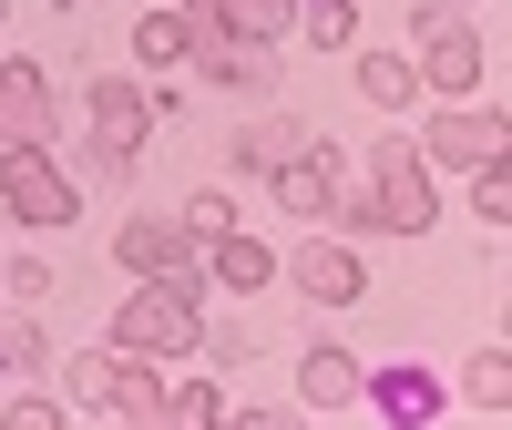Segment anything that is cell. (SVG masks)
I'll use <instances>...</instances> for the list:
<instances>
[{
    "label": "cell",
    "mask_w": 512,
    "mask_h": 430,
    "mask_svg": "<svg viewBox=\"0 0 512 430\" xmlns=\"http://www.w3.org/2000/svg\"><path fill=\"white\" fill-rule=\"evenodd\" d=\"M0 287H11V297H31V308H41V297H52V267H41V256H21V267L0 277Z\"/></svg>",
    "instance_id": "obj_23"
},
{
    "label": "cell",
    "mask_w": 512,
    "mask_h": 430,
    "mask_svg": "<svg viewBox=\"0 0 512 430\" xmlns=\"http://www.w3.org/2000/svg\"><path fill=\"white\" fill-rule=\"evenodd\" d=\"M72 400L103 410V420H154V410H164L144 349H82V359H72Z\"/></svg>",
    "instance_id": "obj_1"
},
{
    "label": "cell",
    "mask_w": 512,
    "mask_h": 430,
    "mask_svg": "<svg viewBox=\"0 0 512 430\" xmlns=\"http://www.w3.org/2000/svg\"><path fill=\"white\" fill-rule=\"evenodd\" d=\"M216 277L226 287H256V277H267V246H256V236H216Z\"/></svg>",
    "instance_id": "obj_18"
},
{
    "label": "cell",
    "mask_w": 512,
    "mask_h": 430,
    "mask_svg": "<svg viewBox=\"0 0 512 430\" xmlns=\"http://www.w3.org/2000/svg\"><path fill=\"white\" fill-rule=\"evenodd\" d=\"M185 41H195V31H185L175 11H144V31H134V52H144V72H164V62H185Z\"/></svg>",
    "instance_id": "obj_16"
},
{
    "label": "cell",
    "mask_w": 512,
    "mask_h": 430,
    "mask_svg": "<svg viewBox=\"0 0 512 430\" xmlns=\"http://www.w3.org/2000/svg\"><path fill=\"white\" fill-rule=\"evenodd\" d=\"M420 41H431V52H420V72H431L441 93H472V72H482V41L461 31L451 11H431V31H420Z\"/></svg>",
    "instance_id": "obj_8"
},
{
    "label": "cell",
    "mask_w": 512,
    "mask_h": 430,
    "mask_svg": "<svg viewBox=\"0 0 512 430\" xmlns=\"http://www.w3.org/2000/svg\"><path fill=\"white\" fill-rule=\"evenodd\" d=\"M277 205L308 215V226H338V215H349V195H338V154H328V144H318V154H287V164H277Z\"/></svg>",
    "instance_id": "obj_5"
},
{
    "label": "cell",
    "mask_w": 512,
    "mask_h": 430,
    "mask_svg": "<svg viewBox=\"0 0 512 430\" xmlns=\"http://www.w3.org/2000/svg\"><path fill=\"white\" fill-rule=\"evenodd\" d=\"M472 175H482V185H472L482 226H502V215H512V175H502V154H492V164H472Z\"/></svg>",
    "instance_id": "obj_20"
},
{
    "label": "cell",
    "mask_w": 512,
    "mask_h": 430,
    "mask_svg": "<svg viewBox=\"0 0 512 430\" xmlns=\"http://www.w3.org/2000/svg\"><path fill=\"white\" fill-rule=\"evenodd\" d=\"M185 31H236V41H277L287 31V0H195Z\"/></svg>",
    "instance_id": "obj_9"
},
{
    "label": "cell",
    "mask_w": 512,
    "mask_h": 430,
    "mask_svg": "<svg viewBox=\"0 0 512 430\" xmlns=\"http://www.w3.org/2000/svg\"><path fill=\"white\" fill-rule=\"evenodd\" d=\"M185 52H195L205 72H216V82H246V93H256V82H267V72H277L267 52H256V41H226V31H195Z\"/></svg>",
    "instance_id": "obj_12"
},
{
    "label": "cell",
    "mask_w": 512,
    "mask_h": 430,
    "mask_svg": "<svg viewBox=\"0 0 512 430\" xmlns=\"http://www.w3.org/2000/svg\"><path fill=\"white\" fill-rule=\"evenodd\" d=\"M52 134V82H41L31 62L0 72V144H41Z\"/></svg>",
    "instance_id": "obj_7"
},
{
    "label": "cell",
    "mask_w": 512,
    "mask_h": 430,
    "mask_svg": "<svg viewBox=\"0 0 512 430\" xmlns=\"http://www.w3.org/2000/svg\"><path fill=\"white\" fill-rule=\"evenodd\" d=\"M297 287H308L318 308H349V297H369L359 256H338V246H308V256H297Z\"/></svg>",
    "instance_id": "obj_11"
},
{
    "label": "cell",
    "mask_w": 512,
    "mask_h": 430,
    "mask_svg": "<svg viewBox=\"0 0 512 430\" xmlns=\"http://www.w3.org/2000/svg\"><path fill=\"white\" fill-rule=\"evenodd\" d=\"M144 93H134V82H93V134H103V154H134L144 144Z\"/></svg>",
    "instance_id": "obj_10"
},
{
    "label": "cell",
    "mask_w": 512,
    "mask_h": 430,
    "mask_svg": "<svg viewBox=\"0 0 512 430\" xmlns=\"http://www.w3.org/2000/svg\"><path fill=\"white\" fill-rule=\"evenodd\" d=\"M0 195H11L21 226H72V185H62V164L41 154V144H0Z\"/></svg>",
    "instance_id": "obj_3"
},
{
    "label": "cell",
    "mask_w": 512,
    "mask_h": 430,
    "mask_svg": "<svg viewBox=\"0 0 512 430\" xmlns=\"http://www.w3.org/2000/svg\"><path fill=\"white\" fill-rule=\"evenodd\" d=\"M0 359H11V369H41V328H31V318H0Z\"/></svg>",
    "instance_id": "obj_21"
},
{
    "label": "cell",
    "mask_w": 512,
    "mask_h": 430,
    "mask_svg": "<svg viewBox=\"0 0 512 430\" xmlns=\"http://www.w3.org/2000/svg\"><path fill=\"white\" fill-rule=\"evenodd\" d=\"M297 390H308V410L359 400V359H349V349H308V359H297Z\"/></svg>",
    "instance_id": "obj_13"
},
{
    "label": "cell",
    "mask_w": 512,
    "mask_h": 430,
    "mask_svg": "<svg viewBox=\"0 0 512 430\" xmlns=\"http://www.w3.org/2000/svg\"><path fill=\"white\" fill-rule=\"evenodd\" d=\"M369 400L390 410V420H441V390H431L420 369H379V379H369Z\"/></svg>",
    "instance_id": "obj_15"
},
{
    "label": "cell",
    "mask_w": 512,
    "mask_h": 430,
    "mask_svg": "<svg viewBox=\"0 0 512 430\" xmlns=\"http://www.w3.org/2000/svg\"><path fill=\"white\" fill-rule=\"evenodd\" d=\"M113 256H123L134 277H175L185 256H195V226H164V215H134V226L113 236Z\"/></svg>",
    "instance_id": "obj_6"
},
{
    "label": "cell",
    "mask_w": 512,
    "mask_h": 430,
    "mask_svg": "<svg viewBox=\"0 0 512 430\" xmlns=\"http://www.w3.org/2000/svg\"><path fill=\"white\" fill-rule=\"evenodd\" d=\"M359 226H379V236H420L431 226V175H420V154H400V134L369 154V205H349Z\"/></svg>",
    "instance_id": "obj_2"
},
{
    "label": "cell",
    "mask_w": 512,
    "mask_h": 430,
    "mask_svg": "<svg viewBox=\"0 0 512 430\" xmlns=\"http://www.w3.org/2000/svg\"><path fill=\"white\" fill-rule=\"evenodd\" d=\"M113 349H144V359L195 349V297H185V287H134V297H123V318H113Z\"/></svg>",
    "instance_id": "obj_4"
},
{
    "label": "cell",
    "mask_w": 512,
    "mask_h": 430,
    "mask_svg": "<svg viewBox=\"0 0 512 430\" xmlns=\"http://www.w3.org/2000/svg\"><path fill=\"white\" fill-rule=\"evenodd\" d=\"M410 82H420V72H410L400 52H369V62H359V93H369V103H410Z\"/></svg>",
    "instance_id": "obj_17"
},
{
    "label": "cell",
    "mask_w": 512,
    "mask_h": 430,
    "mask_svg": "<svg viewBox=\"0 0 512 430\" xmlns=\"http://www.w3.org/2000/svg\"><path fill=\"white\" fill-rule=\"evenodd\" d=\"M502 369H512V359H502V349H482V359H472V379H461V400H472V410H502Z\"/></svg>",
    "instance_id": "obj_19"
},
{
    "label": "cell",
    "mask_w": 512,
    "mask_h": 430,
    "mask_svg": "<svg viewBox=\"0 0 512 430\" xmlns=\"http://www.w3.org/2000/svg\"><path fill=\"white\" fill-rule=\"evenodd\" d=\"M349 21H359V0H308V31L318 41H349Z\"/></svg>",
    "instance_id": "obj_22"
},
{
    "label": "cell",
    "mask_w": 512,
    "mask_h": 430,
    "mask_svg": "<svg viewBox=\"0 0 512 430\" xmlns=\"http://www.w3.org/2000/svg\"><path fill=\"white\" fill-rule=\"evenodd\" d=\"M431 144H441L451 164H492V154H502V113H441Z\"/></svg>",
    "instance_id": "obj_14"
}]
</instances>
